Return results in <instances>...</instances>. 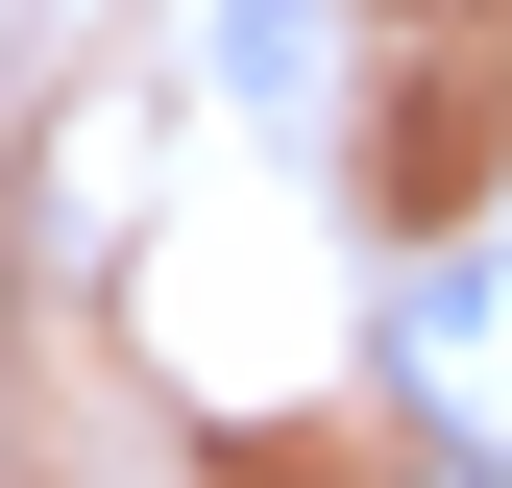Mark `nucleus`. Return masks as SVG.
Segmentation results:
<instances>
[{
    "instance_id": "nucleus-2",
    "label": "nucleus",
    "mask_w": 512,
    "mask_h": 488,
    "mask_svg": "<svg viewBox=\"0 0 512 488\" xmlns=\"http://www.w3.org/2000/svg\"><path fill=\"white\" fill-rule=\"evenodd\" d=\"M439 488H512V464H439Z\"/></svg>"
},
{
    "instance_id": "nucleus-1",
    "label": "nucleus",
    "mask_w": 512,
    "mask_h": 488,
    "mask_svg": "<svg viewBox=\"0 0 512 488\" xmlns=\"http://www.w3.org/2000/svg\"><path fill=\"white\" fill-rule=\"evenodd\" d=\"M366 366H391V415L439 464H512V244H415L391 318H366Z\"/></svg>"
}]
</instances>
